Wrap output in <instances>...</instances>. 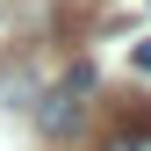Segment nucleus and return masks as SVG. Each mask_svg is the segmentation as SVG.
Here are the masks:
<instances>
[{"instance_id":"1","label":"nucleus","mask_w":151,"mask_h":151,"mask_svg":"<svg viewBox=\"0 0 151 151\" xmlns=\"http://www.w3.org/2000/svg\"><path fill=\"white\" fill-rule=\"evenodd\" d=\"M72 93H79V86H58V93L43 101V129H50V137H65V129L79 122V101H72Z\"/></svg>"},{"instance_id":"2","label":"nucleus","mask_w":151,"mask_h":151,"mask_svg":"<svg viewBox=\"0 0 151 151\" xmlns=\"http://www.w3.org/2000/svg\"><path fill=\"white\" fill-rule=\"evenodd\" d=\"M108 151H151V129H129V137H115Z\"/></svg>"},{"instance_id":"3","label":"nucleus","mask_w":151,"mask_h":151,"mask_svg":"<svg viewBox=\"0 0 151 151\" xmlns=\"http://www.w3.org/2000/svg\"><path fill=\"white\" fill-rule=\"evenodd\" d=\"M129 58H137V72H151V36H144V43H129Z\"/></svg>"}]
</instances>
